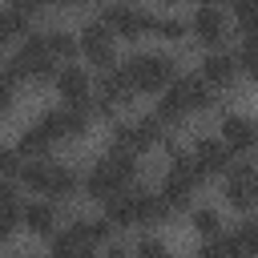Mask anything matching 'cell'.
Masks as SVG:
<instances>
[{
	"mask_svg": "<svg viewBox=\"0 0 258 258\" xmlns=\"http://www.w3.org/2000/svg\"><path fill=\"white\" fill-rule=\"evenodd\" d=\"M238 60H242L246 77H250V81H258V32H250V36H246V44H242Z\"/></svg>",
	"mask_w": 258,
	"mask_h": 258,
	"instance_id": "cell-29",
	"label": "cell"
},
{
	"mask_svg": "<svg viewBox=\"0 0 258 258\" xmlns=\"http://www.w3.org/2000/svg\"><path fill=\"white\" fill-rule=\"evenodd\" d=\"M133 258H173V254H169V246L161 238H141L133 246Z\"/></svg>",
	"mask_w": 258,
	"mask_h": 258,
	"instance_id": "cell-30",
	"label": "cell"
},
{
	"mask_svg": "<svg viewBox=\"0 0 258 258\" xmlns=\"http://www.w3.org/2000/svg\"><path fill=\"white\" fill-rule=\"evenodd\" d=\"M101 20L113 28V36H125V40H137V36L153 32V16H149L145 8H137V4H129V0L109 4V8L101 12Z\"/></svg>",
	"mask_w": 258,
	"mask_h": 258,
	"instance_id": "cell-9",
	"label": "cell"
},
{
	"mask_svg": "<svg viewBox=\"0 0 258 258\" xmlns=\"http://www.w3.org/2000/svg\"><path fill=\"white\" fill-rule=\"evenodd\" d=\"M222 141L234 153H246V149L258 145V125L250 117H242V113H230V117H222Z\"/></svg>",
	"mask_w": 258,
	"mask_h": 258,
	"instance_id": "cell-18",
	"label": "cell"
},
{
	"mask_svg": "<svg viewBox=\"0 0 258 258\" xmlns=\"http://www.w3.org/2000/svg\"><path fill=\"white\" fill-rule=\"evenodd\" d=\"M161 141V121L157 117H141V121H121V125H113V149H121V153H145V149H153Z\"/></svg>",
	"mask_w": 258,
	"mask_h": 258,
	"instance_id": "cell-8",
	"label": "cell"
},
{
	"mask_svg": "<svg viewBox=\"0 0 258 258\" xmlns=\"http://www.w3.org/2000/svg\"><path fill=\"white\" fill-rule=\"evenodd\" d=\"M77 44H81V52H85V60L89 64H97V69H113V28L105 24V20H89L85 28H81V36H77Z\"/></svg>",
	"mask_w": 258,
	"mask_h": 258,
	"instance_id": "cell-11",
	"label": "cell"
},
{
	"mask_svg": "<svg viewBox=\"0 0 258 258\" xmlns=\"http://www.w3.org/2000/svg\"><path fill=\"white\" fill-rule=\"evenodd\" d=\"M44 125V133L52 141H69V137H81L89 129V109H73V105H60V109H48L36 117Z\"/></svg>",
	"mask_w": 258,
	"mask_h": 258,
	"instance_id": "cell-12",
	"label": "cell"
},
{
	"mask_svg": "<svg viewBox=\"0 0 258 258\" xmlns=\"http://www.w3.org/2000/svg\"><path fill=\"white\" fill-rule=\"evenodd\" d=\"M48 149H52V137L44 133L40 121H32V125L20 133V141H16V153H20L24 161H40V157H48Z\"/></svg>",
	"mask_w": 258,
	"mask_h": 258,
	"instance_id": "cell-19",
	"label": "cell"
},
{
	"mask_svg": "<svg viewBox=\"0 0 258 258\" xmlns=\"http://www.w3.org/2000/svg\"><path fill=\"white\" fill-rule=\"evenodd\" d=\"M198 258H238V246L230 238H206L202 250H198Z\"/></svg>",
	"mask_w": 258,
	"mask_h": 258,
	"instance_id": "cell-27",
	"label": "cell"
},
{
	"mask_svg": "<svg viewBox=\"0 0 258 258\" xmlns=\"http://www.w3.org/2000/svg\"><path fill=\"white\" fill-rule=\"evenodd\" d=\"M254 189H258V165H254Z\"/></svg>",
	"mask_w": 258,
	"mask_h": 258,
	"instance_id": "cell-34",
	"label": "cell"
},
{
	"mask_svg": "<svg viewBox=\"0 0 258 258\" xmlns=\"http://www.w3.org/2000/svg\"><path fill=\"white\" fill-rule=\"evenodd\" d=\"M64 4H89V0H64Z\"/></svg>",
	"mask_w": 258,
	"mask_h": 258,
	"instance_id": "cell-35",
	"label": "cell"
},
{
	"mask_svg": "<svg viewBox=\"0 0 258 258\" xmlns=\"http://www.w3.org/2000/svg\"><path fill=\"white\" fill-rule=\"evenodd\" d=\"M141 214H145V189H125L113 202H105V218L113 226H141Z\"/></svg>",
	"mask_w": 258,
	"mask_h": 258,
	"instance_id": "cell-16",
	"label": "cell"
},
{
	"mask_svg": "<svg viewBox=\"0 0 258 258\" xmlns=\"http://www.w3.org/2000/svg\"><path fill=\"white\" fill-rule=\"evenodd\" d=\"M198 181H202V173H198V165H194V153H181V149H173L169 153V169H165V181H161V198L169 202V210H185L189 202H194V189H198Z\"/></svg>",
	"mask_w": 258,
	"mask_h": 258,
	"instance_id": "cell-5",
	"label": "cell"
},
{
	"mask_svg": "<svg viewBox=\"0 0 258 258\" xmlns=\"http://www.w3.org/2000/svg\"><path fill=\"white\" fill-rule=\"evenodd\" d=\"M129 73V85L137 93H161L177 81V69H173V56H161V52H137L121 64Z\"/></svg>",
	"mask_w": 258,
	"mask_h": 258,
	"instance_id": "cell-4",
	"label": "cell"
},
{
	"mask_svg": "<svg viewBox=\"0 0 258 258\" xmlns=\"http://www.w3.org/2000/svg\"><path fill=\"white\" fill-rule=\"evenodd\" d=\"M189 153H194V165L202 177H226L234 169V149L222 137H198Z\"/></svg>",
	"mask_w": 258,
	"mask_h": 258,
	"instance_id": "cell-10",
	"label": "cell"
},
{
	"mask_svg": "<svg viewBox=\"0 0 258 258\" xmlns=\"http://www.w3.org/2000/svg\"><path fill=\"white\" fill-rule=\"evenodd\" d=\"M230 242L238 246V254L258 258V218H254V222H238V226H234V234H230Z\"/></svg>",
	"mask_w": 258,
	"mask_h": 258,
	"instance_id": "cell-21",
	"label": "cell"
},
{
	"mask_svg": "<svg viewBox=\"0 0 258 258\" xmlns=\"http://www.w3.org/2000/svg\"><path fill=\"white\" fill-rule=\"evenodd\" d=\"M133 177H137V157H133V153H121V149H113L109 157H101V161L89 169V181H85V189H89V198L113 202L117 194L133 189Z\"/></svg>",
	"mask_w": 258,
	"mask_h": 258,
	"instance_id": "cell-1",
	"label": "cell"
},
{
	"mask_svg": "<svg viewBox=\"0 0 258 258\" xmlns=\"http://www.w3.org/2000/svg\"><path fill=\"white\" fill-rule=\"evenodd\" d=\"M16 258H24V254H16Z\"/></svg>",
	"mask_w": 258,
	"mask_h": 258,
	"instance_id": "cell-36",
	"label": "cell"
},
{
	"mask_svg": "<svg viewBox=\"0 0 258 258\" xmlns=\"http://www.w3.org/2000/svg\"><path fill=\"white\" fill-rule=\"evenodd\" d=\"M109 218H77L60 234H52V258H93L97 246L109 238Z\"/></svg>",
	"mask_w": 258,
	"mask_h": 258,
	"instance_id": "cell-3",
	"label": "cell"
},
{
	"mask_svg": "<svg viewBox=\"0 0 258 258\" xmlns=\"http://www.w3.org/2000/svg\"><path fill=\"white\" fill-rule=\"evenodd\" d=\"M234 20L246 36L258 32V0H234Z\"/></svg>",
	"mask_w": 258,
	"mask_h": 258,
	"instance_id": "cell-25",
	"label": "cell"
},
{
	"mask_svg": "<svg viewBox=\"0 0 258 258\" xmlns=\"http://www.w3.org/2000/svg\"><path fill=\"white\" fill-rule=\"evenodd\" d=\"M189 32H194L202 44H210V48H214V44H222V40L230 36L226 12H222V8H206V4H202V8L189 16Z\"/></svg>",
	"mask_w": 258,
	"mask_h": 258,
	"instance_id": "cell-14",
	"label": "cell"
},
{
	"mask_svg": "<svg viewBox=\"0 0 258 258\" xmlns=\"http://www.w3.org/2000/svg\"><path fill=\"white\" fill-rule=\"evenodd\" d=\"M60 60L52 56V48H48V40H44V32H32V36H24V44L16 48V56L8 60V73H16V77H32V81H40V77H48L52 69H56Z\"/></svg>",
	"mask_w": 258,
	"mask_h": 258,
	"instance_id": "cell-7",
	"label": "cell"
},
{
	"mask_svg": "<svg viewBox=\"0 0 258 258\" xmlns=\"http://www.w3.org/2000/svg\"><path fill=\"white\" fill-rule=\"evenodd\" d=\"M202 4H206V8H222V4H230V8H234V0H202Z\"/></svg>",
	"mask_w": 258,
	"mask_h": 258,
	"instance_id": "cell-33",
	"label": "cell"
},
{
	"mask_svg": "<svg viewBox=\"0 0 258 258\" xmlns=\"http://www.w3.org/2000/svg\"><path fill=\"white\" fill-rule=\"evenodd\" d=\"M56 93H60L64 105H73V109H93V81H89V73L77 69V64H60V73H56Z\"/></svg>",
	"mask_w": 258,
	"mask_h": 258,
	"instance_id": "cell-13",
	"label": "cell"
},
{
	"mask_svg": "<svg viewBox=\"0 0 258 258\" xmlns=\"http://www.w3.org/2000/svg\"><path fill=\"white\" fill-rule=\"evenodd\" d=\"M105 258H133V254H129V246H109Z\"/></svg>",
	"mask_w": 258,
	"mask_h": 258,
	"instance_id": "cell-32",
	"label": "cell"
},
{
	"mask_svg": "<svg viewBox=\"0 0 258 258\" xmlns=\"http://www.w3.org/2000/svg\"><path fill=\"white\" fill-rule=\"evenodd\" d=\"M44 40H48V48H52V56H56L60 64H69V56L81 48V44H77V40H73L64 28H48V32H44Z\"/></svg>",
	"mask_w": 258,
	"mask_h": 258,
	"instance_id": "cell-22",
	"label": "cell"
},
{
	"mask_svg": "<svg viewBox=\"0 0 258 258\" xmlns=\"http://www.w3.org/2000/svg\"><path fill=\"white\" fill-rule=\"evenodd\" d=\"M24 226H28L32 234H52V226H56L52 202H28V206H24Z\"/></svg>",
	"mask_w": 258,
	"mask_h": 258,
	"instance_id": "cell-20",
	"label": "cell"
},
{
	"mask_svg": "<svg viewBox=\"0 0 258 258\" xmlns=\"http://www.w3.org/2000/svg\"><path fill=\"white\" fill-rule=\"evenodd\" d=\"M194 230L206 234V238H218V234H222V218H218V210H194Z\"/></svg>",
	"mask_w": 258,
	"mask_h": 258,
	"instance_id": "cell-28",
	"label": "cell"
},
{
	"mask_svg": "<svg viewBox=\"0 0 258 258\" xmlns=\"http://www.w3.org/2000/svg\"><path fill=\"white\" fill-rule=\"evenodd\" d=\"M24 32H28V12L8 4V12H4V40H20Z\"/></svg>",
	"mask_w": 258,
	"mask_h": 258,
	"instance_id": "cell-26",
	"label": "cell"
},
{
	"mask_svg": "<svg viewBox=\"0 0 258 258\" xmlns=\"http://www.w3.org/2000/svg\"><path fill=\"white\" fill-rule=\"evenodd\" d=\"M48 4H64V0H12V8H20V12H36V8H48Z\"/></svg>",
	"mask_w": 258,
	"mask_h": 258,
	"instance_id": "cell-31",
	"label": "cell"
},
{
	"mask_svg": "<svg viewBox=\"0 0 258 258\" xmlns=\"http://www.w3.org/2000/svg\"><path fill=\"white\" fill-rule=\"evenodd\" d=\"M153 32L161 40H181L189 32V20H181V16H153Z\"/></svg>",
	"mask_w": 258,
	"mask_h": 258,
	"instance_id": "cell-23",
	"label": "cell"
},
{
	"mask_svg": "<svg viewBox=\"0 0 258 258\" xmlns=\"http://www.w3.org/2000/svg\"><path fill=\"white\" fill-rule=\"evenodd\" d=\"M226 202L230 206H238V210H250L254 202H258V189H254V165H242V161H234V169L226 173Z\"/></svg>",
	"mask_w": 258,
	"mask_h": 258,
	"instance_id": "cell-15",
	"label": "cell"
},
{
	"mask_svg": "<svg viewBox=\"0 0 258 258\" xmlns=\"http://www.w3.org/2000/svg\"><path fill=\"white\" fill-rule=\"evenodd\" d=\"M20 181L32 189V194H44V198H69L77 189V173L52 157H40V161H28Z\"/></svg>",
	"mask_w": 258,
	"mask_h": 258,
	"instance_id": "cell-6",
	"label": "cell"
},
{
	"mask_svg": "<svg viewBox=\"0 0 258 258\" xmlns=\"http://www.w3.org/2000/svg\"><path fill=\"white\" fill-rule=\"evenodd\" d=\"M238 69H242V60H238L234 52H210V56L202 60V81H206L210 89H226V85H234Z\"/></svg>",
	"mask_w": 258,
	"mask_h": 258,
	"instance_id": "cell-17",
	"label": "cell"
},
{
	"mask_svg": "<svg viewBox=\"0 0 258 258\" xmlns=\"http://www.w3.org/2000/svg\"><path fill=\"white\" fill-rule=\"evenodd\" d=\"M20 222H24V206H20L16 189L8 185V189H4V226H0V230H4V234H12V230H16Z\"/></svg>",
	"mask_w": 258,
	"mask_h": 258,
	"instance_id": "cell-24",
	"label": "cell"
},
{
	"mask_svg": "<svg viewBox=\"0 0 258 258\" xmlns=\"http://www.w3.org/2000/svg\"><path fill=\"white\" fill-rule=\"evenodd\" d=\"M214 105V89L202 81V77H177L165 93H161V101H157V121L161 125H169V121H181L185 113H194V109H210Z\"/></svg>",
	"mask_w": 258,
	"mask_h": 258,
	"instance_id": "cell-2",
	"label": "cell"
}]
</instances>
